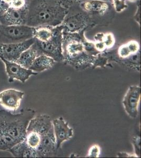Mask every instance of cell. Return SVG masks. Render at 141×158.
Segmentation results:
<instances>
[{"label":"cell","instance_id":"4dcf8cb0","mask_svg":"<svg viewBox=\"0 0 141 158\" xmlns=\"http://www.w3.org/2000/svg\"><path fill=\"white\" fill-rule=\"evenodd\" d=\"M107 1H110V2H112V0H107Z\"/></svg>","mask_w":141,"mask_h":158},{"label":"cell","instance_id":"52a82bcc","mask_svg":"<svg viewBox=\"0 0 141 158\" xmlns=\"http://www.w3.org/2000/svg\"><path fill=\"white\" fill-rule=\"evenodd\" d=\"M34 28L27 25L0 24V43H20L33 38Z\"/></svg>","mask_w":141,"mask_h":158},{"label":"cell","instance_id":"cb8c5ba5","mask_svg":"<svg viewBox=\"0 0 141 158\" xmlns=\"http://www.w3.org/2000/svg\"><path fill=\"white\" fill-rule=\"evenodd\" d=\"M133 145L134 146V152L137 157L141 156V138L139 135L134 136L132 138Z\"/></svg>","mask_w":141,"mask_h":158},{"label":"cell","instance_id":"484cf974","mask_svg":"<svg viewBox=\"0 0 141 158\" xmlns=\"http://www.w3.org/2000/svg\"><path fill=\"white\" fill-rule=\"evenodd\" d=\"M27 4L26 0H12L10 3V6L13 8L20 9L24 7Z\"/></svg>","mask_w":141,"mask_h":158},{"label":"cell","instance_id":"5bb4252c","mask_svg":"<svg viewBox=\"0 0 141 158\" xmlns=\"http://www.w3.org/2000/svg\"><path fill=\"white\" fill-rule=\"evenodd\" d=\"M54 133L56 137V147L58 150L63 142L71 138L73 135V130L70 128L68 122L62 117L56 118L52 121Z\"/></svg>","mask_w":141,"mask_h":158},{"label":"cell","instance_id":"603a6c76","mask_svg":"<svg viewBox=\"0 0 141 158\" xmlns=\"http://www.w3.org/2000/svg\"><path fill=\"white\" fill-rule=\"evenodd\" d=\"M61 6L68 10L73 6H78L86 0H58ZM107 1V0H106Z\"/></svg>","mask_w":141,"mask_h":158},{"label":"cell","instance_id":"d6986e66","mask_svg":"<svg viewBox=\"0 0 141 158\" xmlns=\"http://www.w3.org/2000/svg\"><path fill=\"white\" fill-rule=\"evenodd\" d=\"M56 27H39L34 28L33 38L39 41L46 42L53 36Z\"/></svg>","mask_w":141,"mask_h":158},{"label":"cell","instance_id":"30bf717a","mask_svg":"<svg viewBox=\"0 0 141 158\" xmlns=\"http://www.w3.org/2000/svg\"><path fill=\"white\" fill-rule=\"evenodd\" d=\"M24 92L9 89L0 92V105L6 110L15 112L20 108Z\"/></svg>","mask_w":141,"mask_h":158},{"label":"cell","instance_id":"2e32d148","mask_svg":"<svg viewBox=\"0 0 141 158\" xmlns=\"http://www.w3.org/2000/svg\"><path fill=\"white\" fill-rule=\"evenodd\" d=\"M40 55L38 47L34 43L29 49L22 52L16 62L24 68L29 69L36 58Z\"/></svg>","mask_w":141,"mask_h":158},{"label":"cell","instance_id":"d4e9b609","mask_svg":"<svg viewBox=\"0 0 141 158\" xmlns=\"http://www.w3.org/2000/svg\"><path fill=\"white\" fill-rule=\"evenodd\" d=\"M101 153V148L98 145H94L89 149L88 156L90 158H98Z\"/></svg>","mask_w":141,"mask_h":158},{"label":"cell","instance_id":"f546056e","mask_svg":"<svg viewBox=\"0 0 141 158\" xmlns=\"http://www.w3.org/2000/svg\"><path fill=\"white\" fill-rule=\"evenodd\" d=\"M129 1H131V2H136L137 1H138V0H129Z\"/></svg>","mask_w":141,"mask_h":158},{"label":"cell","instance_id":"44dd1931","mask_svg":"<svg viewBox=\"0 0 141 158\" xmlns=\"http://www.w3.org/2000/svg\"><path fill=\"white\" fill-rule=\"evenodd\" d=\"M102 41L103 42L107 50L114 47L115 43L114 35L112 33L107 32L103 33Z\"/></svg>","mask_w":141,"mask_h":158},{"label":"cell","instance_id":"8fae6325","mask_svg":"<svg viewBox=\"0 0 141 158\" xmlns=\"http://www.w3.org/2000/svg\"><path fill=\"white\" fill-rule=\"evenodd\" d=\"M141 98V87L133 85L129 87L125 94L123 104L127 114L133 118L138 115V106Z\"/></svg>","mask_w":141,"mask_h":158},{"label":"cell","instance_id":"277c9868","mask_svg":"<svg viewBox=\"0 0 141 158\" xmlns=\"http://www.w3.org/2000/svg\"><path fill=\"white\" fill-rule=\"evenodd\" d=\"M60 25L63 32L68 33L80 32L95 26L91 18L81 9L80 5L68 9Z\"/></svg>","mask_w":141,"mask_h":158},{"label":"cell","instance_id":"5b68a950","mask_svg":"<svg viewBox=\"0 0 141 158\" xmlns=\"http://www.w3.org/2000/svg\"><path fill=\"white\" fill-rule=\"evenodd\" d=\"M68 33L63 32L62 52L64 62L68 64L71 61L84 53L85 51L83 40L85 32Z\"/></svg>","mask_w":141,"mask_h":158},{"label":"cell","instance_id":"1f68e13d","mask_svg":"<svg viewBox=\"0 0 141 158\" xmlns=\"http://www.w3.org/2000/svg\"><path fill=\"white\" fill-rule=\"evenodd\" d=\"M30 1V0H26V1Z\"/></svg>","mask_w":141,"mask_h":158},{"label":"cell","instance_id":"7c38bea8","mask_svg":"<svg viewBox=\"0 0 141 158\" xmlns=\"http://www.w3.org/2000/svg\"><path fill=\"white\" fill-rule=\"evenodd\" d=\"M27 15V4L24 7L15 9L10 6L0 17V24L3 25H26Z\"/></svg>","mask_w":141,"mask_h":158},{"label":"cell","instance_id":"6da1fadb","mask_svg":"<svg viewBox=\"0 0 141 158\" xmlns=\"http://www.w3.org/2000/svg\"><path fill=\"white\" fill-rule=\"evenodd\" d=\"M27 4L26 25L31 27L61 25L68 11L58 0H30Z\"/></svg>","mask_w":141,"mask_h":158},{"label":"cell","instance_id":"4fadbf2b","mask_svg":"<svg viewBox=\"0 0 141 158\" xmlns=\"http://www.w3.org/2000/svg\"><path fill=\"white\" fill-rule=\"evenodd\" d=\"M32 131L38 133L41 137L54 133L52 121L48 115L39 114L34 116L30 121L27 132Z\"/></svg>","mask_w":141,"mask_h":158},{"label":"cell","instance_id":"83f0119b","mask_svg":"<svg viewBox=\"0 0 141 158\" xmlns=\"http://www.w3.org/2000/svg\"><path fill=\"white\" fill-rule=\"evenodd\" d=\"M137 4V10L136 11L135 14L134 15V20L139 25L140 24V0H138L136 2Z\"/></svg>","mask_w":141,"mask_h":158},{"label":"cell","instance_id":"ffe728a7","mask_svg":"<svg viewBox=\"0 0 141 158\" xmlns=\"http://www.w3.org/2000/svg\"><path fill=\"white\" fill-rule=\"evenodd\" d=\"M41 138L38 133L35 132H27L25 140L27 144L33 149H36L41 142Z\"/></svg>","mask_w":141,"mask_h":158},{"label":"cell","instance_id":"9a60e30c","mask_svg":"<svg viewBox=\"0 0 141 158\" xmlns=\"http://www.w3.org/2000/svg\"><path fill=\"white\" fill-rule=\"evenodd\" d=\"M41 138L40 144L36 149L38 158L50 157L56 155L57 150L54 133L41 136Z\"/></svg>","mask_w":141,"mask_h":158},{"label":"cell","instance_id":"3957f363","mask_svg":"<svg viewBox=\"0 0 141 158\" xmlns=\"http://www.w3.org/2000/svg\"><path fill=\"white\" fill-rule=\"evenodd\" d=\"M80 6L89 15L95 26L108 25L112 21L116 12L112 3L106 0H86Z\"/></svg>","mask_w":141,"mask_h":158},{"label":"cell","instance_id":"8992f818","mask_svg":"<svg viewBox=\"0 0 141 158\" xmlns=\"http://www.w3.org/2000/svg\"><path fill=\"white\" fill-rule=\"evenodd\" d=\"M63 29L61 25L56 27L53 36L48 41L41 42L34 39L41 55L48 56L57 62L64 61L62 52Z\"/></svg>","mask_w":141,"mask_h":158},{"label":"cell","instance_id":"9c48e42d","mask_svg":"<svg viewBox=\"0 0 141 158\" xmlns=\"http://www.w3.org/2000/svg\"><path fill=\"white\" fill-rule=\"evenodd\" d=\"M6 66V71L9 77V82H12L15 80H17L22 83L25 82L31 76H36L38 73L32 70L24 68L15 62H10L0 58Z\"/></svg>","mask_w":141,"mask_h":158},{"label":"cell","instance_id":"ba28073f","mask_svg":"<svg viewBox=\"0 0 141 158\" xmlns=\"http://www.w3.org/2000/svg\"><path fill=\"white\" fill-rule=\"evenodd\" d=\"M34 43V39L33 38L20 43H0V58L16 62L22 52L29 49Z\"/></svg>","mask_w":141,"mask_h":158},{"label":"cell","instance_id":"7a4b0ae2","mask_svg":"<svg viewBox=\"0 0 141 158\" xmlns=\"http://www.w3.org/2000/svg\"><path fill=\"white\" fill-rule=\"evenodd\" d=\"M35 111L29 108L14 114L6 110L0 111V137L14 141L18 144L25 140L27 128Z\"/></svg>","mask_w":141,"mask_h":158},{"label":"cell","instance_id":"4316f807","mask_svg":"<svg viewBox=\"0 0 141 158\" xmlns=\"http://www.w3.org/2000/svg\"><path fill=\"white\" fill-rule=\"evenodd\" d=\"M10 7V6L9 3L4 0H0V17L6 12Z\"/></svg>","mask_w":141,"mask_h":158},{"label":"cell","instance_id":"e0dca14e","mask_svg":"<svg viewBox=\"0 0 141 158\" xmlns=\"http://www.w3.org/2000/svg\"><path fill=\"white\" fill-rule=\"evenodd\" d=\"M8 151L16 158H38L35 149L31 148L25 140L16 144Z\"/></svg>","mask_w":141,"mask_h":158},{"label":"cell","instance_id":"f1b7e54d","mask_svg":"<svg viewBox=\"0 0 141 158\" xmlns=\"http://www.w3.org/2000/svg\"><path fill=\"white\" fill-rule=\"evenodd\" d=\"M118 157H130V158L137 157L135 155H131V154H129L128 153L125 152H121L118 153Z\"/></svg>","mask_w":141,"mask_h":158},{"label":"cell","instance_id":"ac0fdd59","mask_svg":"<svg viewBox=\"0 0 141 158\" xmlns=\"http://www.w3.org/2000/svg\"><path fill=\"white\" fill-rule=\"evenodd\" d=\"M55 62L56 61L53 59L44 54H42L36 58L29 69L36 73L43 72V71L52 68Z\"/></svg>","mask_w":141,"mask_h":158},{"label":"cell","instance_id":"7402d4cb","mask_svg":"<svg viewBox=\"0 0 141 158\" xmlns=\"http://www.w3.org/2000/svg\"><path fill=\"white\" fill-rule=\"evenodd\" d=\"M112 3L116 12H121L128 7L125 0H112Z\"/></svg>","mask_w":141,"mask_h":158}]
</instances>
